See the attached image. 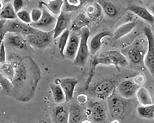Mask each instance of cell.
Wrapping results in <instances>:
<instances>
[{"label":"cell","mask_w":154,"mask_h":123,"mask_svg":"<svg viewBox=\"0 0 154 123\" xmlns=\"http://www.w3.org/2000/svg\"><path fill=\"white\" fill-rule=\"evenodd\" d=\"M136 112L141 118L148 120H152L154 118V105L138 106Z\"/></svg>","instance_id":"obj_25"},{"label":"cell","mask_w":154,"mask_h":123,"mask_svg":"<svg viewBox=\"0 0 154 123\" xmlns=\"http://www.w3.org/2000/svg\"><path fill=\"white\" fill-rule=\"evenodd\" d=\"M70 32L68 30L63 32L59 37L58 48L60 55L64 57V53L68 42Z\"/></svg>","instance_id":"obj_30"},{"label":"cell","mask_w":154,"mask_h":123,"mask_svg":"<svg viewBox=\"0 0 154 123\" xmlns=\"http://www.w3.org/2000/svg\"><path fill=\"white\" fill-rule=\"evenodd\" d=\"M54 123H69V111L64 106L59 105L53 111Z\"/></svg>","instance_id":"obj_19"},{"label":"cell","mask_w":154,"mask_h":123,"mask_svg":"<svg viewBox=\"0 0 154 123\" xmlns=\"http://www.w3.org/2000/svg\"><path fill=\"white\" fill-rule=\"evenodd\" d=\"M128 9L138 17L153 24L154 22L153 15L146 8L139 5L132 4L129 5Z\"/></svg>","instance_id":"obj_16"},{"label":"cell","mask_w":154,"mask_h":123,"mask_svg":"<svg viewBox=\"0 0 154 123\" xmlns=\"http://www.w3.org/2000/svg\"><path fill=\"white\" fill-rule=\"evenodd\" d=\"M128 56L131 62L138 64L143 62L145 55L143 48L139 45L136 44L128 52Z\"/></svg>","instance_id":"obj_20"},{"label":"cell","mask_w":154,"mask_h":123,"mask_svg":"<svg viewBox=\"0 0 154 123\" xmlns=\"http://www.w3.org/2000/svg\"><path fill=\"white\" fill-rule=\"evenodd\" d=\"M50 88L53 99L56 103L60 104L66 102L65 94L59 84L54 83L51 85Z\"/></svg>","instance_id":"obj_26"},{"label":"cell","mask_w":154,"mask_h":123,"mask_svg":"<svg viewBox=\"0 0 154 123\" xmlns=\"http://www.w3.org/2000/svg\"><path fill=\"white\" fill-rule=\"evenodd\" d=\"M135 96L137 101L141 105L147 106L153 104L149 92L142 86H141L137 90Z\"/></svg>","instance_id":"obj_23"},{"label":"cell","mask_w":154,"mask_h":123,"mask_svg":"<svg viewBox=\"0 0 154 123\" xmlns=\"http://www.w3.org/2000/svg\"><path fill=\"white\" fill-rule=\"evenodd\" d=\"M133 80L137 85L141 86L143 85L146 81V77L143 73H140L134 78Z\"/></svg>","instance_id":"obj_36"},{"label":"cell","mask_w":154,"mask_h":123,"mask_svg":"<svg viewBox=\"0 0 154 123\" xmlns=\"http://www.w3.org/2000/svg\"><path fill=\"white\" fill-rule=\"evenodd\" d=\"M24 4L23 1L21 0H15L14 1L12 4L17 14L22 10Z\"/></svg>","instance_id":"obj_39"},{"label":"cell","mask_w":154,"mask_h":123,"mask_svg":"<svg viewBox=\"0 0 154 123\" xmlns=\"http://www.w3.org/2000/svg\"><path fill=\"white\" fill-rule=\"evenodd\" d=\"M108 31L100 32L95 35L89 43L90 52L92 55H95L99 51L102 44V40L106 37L112 36Z\"/></svg>","instance_id":"obj_17"},{"label":"cell","mask_w":154,"mask_h":123,"mask_svg":"<svg viewBox=\"0 0 154 123\" xmlns=\"http://www.w3.org/2000/svg\"><path fill=\"white\" fill-rule=\"evenodd\" d=\"M107 100L108 107L111 117L117 119L121 118L127 110V100H129L125 99L114 92Z\"/></svg>","instance_id":"obj_5"},{"label":"cell","mask_w":154,"mask_h":123,"mask_svg":"<svg viewBox=\"0 0 154 123\" xmlns=\"http://www.w3.org/2000/svg\"><path fill=\"white\" fill-rule=\"evenodd\" d=\"M111 123H120V122L118 119H115Z\"/></svg>","instance_id":"obj_41"},{"label":"cell","mask_w":154,"mask_h":123,"mask_svg":"<svg viewBox=\"0 0 154 123\" xmlns=\"http://www.w3.org/2000/svg\"><path fill=\"white\" fill-rule=\"evenodd\" d=\"M4 33H16L26 36L35 32L38 29L32 26L30 24L22 22L18 19L5 21L3 26Z\"/></svg>","instance_id":"obj_6"},{"label":"cell","mask_w":154,"mask_h":123,"mask_svg":"<svg viewBox=\"0 0 154 123\" xmlns=\"http://www.w3.org/2000/svg\"><path fill=\"white\" fill-rule=\"evenodd\" d=\"M129 64L127 58L120 52L114 50L106 51L92 59L88 80H91L96 67L98 65H113L119 70L121 68L125 67Z\"/></svg>","instance_id":"obj_1"},{"label":"cell","mask_w":154,"mask_h":123,"mask_svg":"<svg viewBox=\"0 0 154 123\" xmlns=\"http://www.w3.org/2000/svg\"><path fill=\"white\" fill-rule=\"evenodd\" d=\"M80 35L70 33L69 38L64 53V57L73 61L78 52L80 42Z\"/></svg>","instance_id":"obj_12"},{"label":"cell","mask_w":154,"mask_h":123,"mask_svg":"<svg viewBox=\"0 0 154 123\" xmlns=\"http://www.w3.org/2000/svg\"><path fill=\"white\" fill-rule=\"evenodd\" d=\"M86 115L91 116L96 122L105 121L107 117V110L104 104L101 101L92 100L88 102Z\"/></svg>","instance_id":"obj_8"},{"label":"cell","mask_w":154,"mask_h":123,"mask_svg":"<svg viewBox=\"0 0 154 123\" xmlns=\"http://www.w3.org/2000/svg\"><path fill=\"white\" fill-rule=\"evenodd\" d=\"M76 100L78 104L81 106L83 105L88 102V97L86 94H80L77 97Z\"/></svg>","instance_id":"obj_38"},{"label":"cell","mask_w":154,"mask_h":123,"mask_svg":"<svg viewBox=\"0 0 154 123\" xmlns=\"http://www.w3.org/2000/svg\"><path fill=\"white\" fill-rule=\"evenodd\" d=\"M136 24V19L134 20L122 25L113 34L116 40L120 39L130 33L134 29Z\"/></svg>","instance_id":"obj_22"},{"label":"cell","mask_w":154,"mask_h":123,"mask_svg":"<svg viewBox=\"0 0 154 123\" xmlns=\"http://www.w3.org/2000/svg\"><path fill=\"white\" fill-rule=\"evenodd\" d=\"M140 87L136 84L133 80L127 79L122 82L116 90L122 97L129 100L135 96L137 91Z\"/></svg>","instance_id":"obj_11"},{"label":"cell","mask_w":154,"mask_h":123,"mask_svg":"<svg viewBox=\"0 0 154 123\" xmlns=\"http://www.w3.org/2000/svg\"><path fill=\"white\" fill-rule=\"evenodd\" d=\"M17 14V18L22 22L28 24L32 23L30 14L27 11L21 10Z\"/></svg>","instance_id":"obj_33"},{"label":"cell","mask_w":154,"mask_h":123,"mask_svg":"<svg viewBox=\"0 0 154 123\" xmlns=\"http://www.w3.org/2000/svg\"><path fill=\"white\" fill-rule=\"evenodd\" d=\"M2 4L1 2H0V8H2V9L3 8H2Z\"/></svg>","instance_id":"obj_42"},{"label":"cell","mask_w":154,"mask_h":123,"mask_svg":"<svg viewBox=\"0 0 154 123\" xmlns=\"http://www.w3.org/2000/svg\"><path fill=\"white\" fill-rule=\"evenodd\" d=\"M90 35V31L88 27H85L81 30L79 47L73 61L74 66L83 67L86 64L90 53L88 44Z\"/></svg>","instance_id":"obj_3"},{"label":"cell","mask_w":154,"mask_h":123,"mask_svg":"<svg viewBox=\"0 0 154 123\" xmlns=\"http://www.w3.org/2000/svg\"><path fill=\"white\" fill-rule=\"evenodd\" d=\"M53 31L46 32L38 30L35 33L27 36L26 40L32 46L42 50L53 44Z\"/></svg>","instance_id":"obj_4"},{"label":"cell","mask_w":154,"mask_h":123,"mask_svg":"<svg viewBox=\"0 0 154 123\" xmlns=\"http://www.w3.org/2000/svg\"><path fill=\"white\" fill-rule=\"evenodd\" d=\"M116 89L114 82L111 80H105L97 83L93 87L92 91L99 99L107 100L115 92Z\"/></svg>","instance_id":"obj_9"},{"label":"cell","mask_w":154,"mask_h":123,"mask_svg":"<svg viewBox=\"0 0 154 123\" xmlns=\"http://www.w3.org/2000/svg\"><path fill=\"white\" fill-rule=\"evenodd\" d=\"M78 83V80L74 78L60 79L59 84L65 94L66 102L69 103L72 100L75 90Z\"/></svg>","instance_id":"obj_14"},{"label":"cell","mask_w":154,"mask_h":123,"mask_svg":"<svg viewBox=\"0 0 154 123\" xmlns=\"http://www.w3.org/2000/svg\"><path fill=\"white\" fill-rule=\"evenodd\" d=\"M8 35H5L6 41L10 45L15 48L21 49L26 45L27 40L23 35L16 33H7Z\"/></svg>","instance_id":"obj_18"},{"label":"cell","mask_w":154,"mask_h":123,"mask_svg":"<svg viewBox=\"0 0 154 123\" xmlns=\"http://www.w3.org/2000/svg\"><path fill=\"white\" fill-rule=\"evenodd\" d=\"M89 23V19L86 15L83 14H80L72 22L70 30L73 32L81 30L83 28L88 27Z\"/></svg>","instance_id":"obj_24"},{"label":"cell","mask_w":154,"mask_h":123,"mask_svg":"<svg viewBox=\"0 0 154 123\" xmlns=\"http://www.w3.org/2000/svg\"><path fill=\"white\" fill-rule=\"evenodd\" d=\"M17 19V13L12 4H7L0 12V20H12Z\"/></svg>","instance_id":"obj_28"},{"label":"cell","mask_w":154,"mask_h":123,"mask_svg":"<svg viewBox=\"0 0 154 123\" xmlns=\"http://www.w3.org/2000/svg\"><path fill=\"white\" fill-rule=\"evenodd\" d=\"M43 14L42 10L40 8L32 9L30 14L32 23H36L40 20Z\"/></svg>","instance_id":"obj_34"},{"label":"cell","mask_w":154,"mask_h":123,"mask_svg":"<svg viewBox=\"0 0 154 123\" xmlns=\"http://www.w3.org/2000/svg\"><path fill=\"white\" fill-rule=\"evenodd\" d=\"M81 106L78 104L71 105L69 110V123H81L86 115Z\"/></svg>","instance_id":"obj_15"},{"label":"cell","mask_w":154,"mask_h":123,"mask_svg":"<svg viewBox=\"0 0 154 123\" xmlns=\"http://www.w3.org/2000/svg\"><path fill=\"white\" fill-rule=\"evenodd\" d=\"M29 70L26 65L22 62H20L17 65L14 72V75L11 82L12 88H17L24 87L25 84H30L36 88L38 83L41 79V74L32 76L29 75Z\"/></svg>","instance_id":"obj_2"},{"label":"cell","mask_w":154,"mask_h":123,"mask_svg":"<svg viewBox=\"0 0 154 123\" xmlns=\"http://www.w3.org/2000/svg\"><path fill=\"white\" fill-rule=\"evenodd\" d=\"M8 123H14L12 122H8Z\"/></svg>","instance_id":"obj_43"},{"label":"cell","mask_w":154,"mask_h":123,"mask_svg":"<svg viewBox=\"0 0 154 123\" xmlns=\"http://www.w3.org/2000/svg\"><path fill=\"white\" fill-rule=\"evenodd\" d=\"M0 84L3 89L8 93L10 92L12 89V85L11 82L9 80L0 74Z\"/></svg>","instance_id":"obj_35"},{"label":"cell","mask_w":154,"mask_h":123,"mask_svg":"<svg viewBox=\"0 0 154 123\" xmlns=\"http://www.w3.org/2000/svg\"><path fill=\"white\" fill-rule=\"evenodd\" d=\"M86 1L80 0H68L64 1L62 11L69 13L76 11L80 8Z\"/></svg>","instance_id":"obj_27"},{"label":"cell","mask_w":154,"mask_h":123,"mask_svg":"<svg viewBox=\"0 0 154 123\" xmlns=\"http://www.w3.org/2000/svg\"><path fill=\"white\" fill-rule=\"evenodd\" d=\"M144 34L148 41V50L145 54L143 63L152 76L154 75V35L149 27L144 29Z\"/></svg>","instance_id":"obj_7"},{"label":"cell","mask_w":154,"mask_h":123,"mask_svg":"<svg viewBox=\"0 0 154 123\" xmlns=\"http://www.w3.org/2000/svg\"><path fill=\"white\" fill-rule=\"evenodd\" d=\"M5 44L3 41L0 46V63H5L6 61V52Z\"/></svg>","instance_id":"obj_37"},{"label":"cell","mask_w":154,"mask_h":123,"mask_svg":"<svg viewBox=\"0 0 154 123\" xmlns=\"http://www.w3.org/2000/svg\"><path fill=\"white\" fill-rule=\"evenodd\" d=\"M63 2V1H40L39 5L41 8L45 7L53 15L58 16L62 11Z\"/></svg>","instance_id":"obj_21"},{"label":"cell","mask_w":154,"mask_h":123,"mask_svg":"<svg viewBox=\"0 0 154 123\" xmlns=\"http://www.w3.org/2000/svg\"><path fill=\"white\" fill-rule=\"evenodd\" d=\"M97 3L108 16L112 17L117 14L116 8L111 2L106 1H99Z\"/></svg>","instance_id":"obj_29"},{"label":"cell","mask_w":154,"mask_h":123,"mask_svg":"<svg viewBox=\"0 0 154 123\" xmlns=\"http://www.w3.org/2000/svg\"><path fill=\"white\" fill-rule=\"evenodd\" d=\"M1 70L4 73L5 77L8 79L11 82L13 79L15 70L12 67L10 64L4 63L2 64L1 67Z\"/></svg>","instance_id":"obj_32"},{"label":"cell","mask_w":154,"mask_h":123,"mask_svg":"<svg viewBox=\"0 0 154 123\" xmlns=\"http://www.w3.org/2000/svg\"><path fill=\"white\" fill-rule=\"evenodd\" d=\"M71 21V17L69 13L63 11L57 18L55 25L53 30L54 40L57 39L64 32L67 30Z\"/></svg>","instance_id":"obj_13"},{"label":"cell","mask_w":154,"mask_h":123,"mask_svg":"<svg viewBox=\"0 0 154 123\" xmlns=\"http://www.w3.org/2000/svg\"><path fill=\"white\" fill-rule=\"evenodd\" d=\"M42 11V15L40 20L36 23H31L30 25L36 29L44 31H53L57 18L45 9H43Z\"/></svg>","instance_id":"obj_10"},{"label":"cell","mask_w":154,"mask_h":123,"mask_svg":"<svg viewBox=\"0 0 154 123\" xmlns=\"http://www.w3.org/2000/svg\"><path fill=\"white\" fill-rule=\"evenodd\" d=\"M81 123H93L92 122L88 120H84Z\"/></svg>","instance_id":"obj_40"},{"label":"cell","mask_w":154,"mask_h":123,"mask_svg":"<svg viewBox=\"0 0 154 123\" xmlns=\"http://www.w3.org/2000/svg\"><path fill=\"white\" fill-rule=\"evenodd\" d=\"M100 8L97 3L88 6L86 10L88 17L93 19L97 18L100 14Z\"/></svg>","instance_id":"obj_31"}]
</instances>
